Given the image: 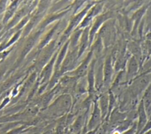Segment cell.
<instances>
[{
    "instance_id": "30bf717a",
    "label": "cell",
    "mask_w": 151,
    "mask_h": 134,
    "mask_svg": "<svg viewBox=\"0 0 151 134\" xmlns=\"http://www.w3.org/2000/svg\"><path fill=\"white\" fill-rule=\"evenodd\" d=\"M88 59L86 61V62H84L81 66V67H80V68L77 70V74L79 75H81L83 74H84V72L86 71V69H87V63H88Z\"/></svg>"
},
{
    "instance_id": "6da1fadb",
    "label": "cell",
    "mask_w": 151,
    "mask_h": 134,
    "mask_svg": "<svg viewBox=\"0 0 151 134\" xmlns=\"http://www.w3.org/2000/svg\"><path fill=\"white\" fill-rule=\"evenodd\" d=\"M71 105V98L67 94L63 95L58 97L56 101L50 106V110L54 114L58 115L65 112Z\"/></svg>"
},
{
    "instance_id": "9c48e42d",
    "label": "cell",
    "mask_w": 151,
    "mask_h": 134,
    "mask_svg": "<svg viewBox=\"0 0 151 134\" xmlns=\"http://www.w3.org/2000/svg\"><path fill=\"white\" fill-rule=\"evenodd\" d=\"M137 123H134L130 128L123 132L121 134H136Z\"/></svg>"
},
{
    "instance_id": "8992f818",
    "label": "cell",
    "mask_w": 151,
    "mask_h": 134,
    "mask_svg": "<svg viewBox=\"0 0 151 134\" xmlns=\"http://www.w3.org/2000/svg\"><path fill=\"white\" fill-rule=\"evenodd\" d=\"M25 129V126H21L19 127L13 128L8 131H5L1 134H21Z\"/></svg>"
},
{
    "instance_id": "3957f363",
    "label": "cell",
    "mask_w": 151,
    "mask_h": 134,
    "mask_svg": "<svg viewBox=\"0 0 151 134\" xmlns=\"http://www.w3.org/2000/svg\"><path fill=\"white\" fill-rule=\"evenodd\" d=\"M137 114L138 116V123L137 124L136 134H139V133L143 129V128L145 126V125L147 123V119H149L146 114V111L145 110V108L142 101L139 104Z\"/></svg>"
},
{
    "instance_id": "5b68a950",
    "label": "cell",
    "mask_w": 151,
    "mask_h": 134,
    "mask_svg": "<svg viewBox=\"0 0 151 134\" xmlns=\"http://www.w3.org/2000/svg\"><path fill=\"white\" fill-rule=\"evenodd\" d=\"M146 114L149 119L150 115V105H151V98H150V90L149 88L145 92L143 100H142Z\"/></svg>"
},
{
    "instance_id": "7a4b0ae2",
    "label": "cell",
    "mask_w": 151,
    "mask_h": 134,
    "mask_svg": "<svg viewBox=\"0 0 151 134\" xmlns=\"http://www.w3.org/2000/svg\"><path fill=\"white\" fill-rule=\"evenodd\" d=\"M101 119V114L98 106V103H95L94 109L91 116V118L87 126L88 132L93 131L97 129L100 125Z\"/></svg>"
},
{
    "instance_id": "8fae6325",
    "label": "cell",
    "mask_w": 151,
    "mask_h": 134,
    "mask_svg": "<svg viewBox=\"0 0 151 134\" xmlns=\"http://www.w3.org/2000/svg\"><path fill=\"white\" fill-rule=\"evenodd\" d=\"M5 6V2L1 1L0 2V13L2 12L4 10Z\"/></svg>"
},
{
    "instance_id": "277c9868",
    "label": "cell",
    "mask_w": 151,
    "mask_h": 134,
    "mask_svg": "<svg viewBox=\"0 0 151 134\" xmlns=\"http://www.w3.org/2000/svg\"><path fill=\"white\" fill-rule=\"evenodd\" d=\"M109 97L106 94L101 95L99 99L98 106L100 109L102 118L105 117L109 111Z\"/></svg>"
},
{
    "instance_id": "52a82bcc",
    "label": "cell",
    "mask_w": 151,
    "mask_h": 134,
    "mask_svg": "<svg viewBox=\"0 0 151 134\" xmlns=\"http://www.w3.org/2000/svg\"><path fill=\"white\" fill-rule=\"evenodd\" d=\"M111 72V68L110 66V62L109 60L107 61L106 66H105V69H104V76H105V81L109 79L110 76V74Z\"/></svg>"
},
{
    "instance_id": "ba28073f",
    "label": "cell",
    "mask_w": 151,
    "mask_h": 134,
    "mask_svg": "<svg viewBox=\"0 0 151 134\" xmlns=\"http://www.w3.org/2000/svg\"><path fill=\"white\" fill-rule=\"evenodd\" d=\"M34 39H30L27 43V44H25V47H24V49L23 50V52H22V54L24 55H25L28 51L31 48V47L32 46V45L34 44Z\"/></svg>"
},
{
    "instance_id": "7c38bea8",
    "label": "cell",
    "mask_w": 151,
    "mask_h": 134,
    "mask_svg": "<svg viewBox=\"0 0 151 134\" xmlns=\"http://www.w3.org/2000/svg\"><path fill=\"white\" fill-rule=\"evenodd\" d=\"M1 125H0V129H1Z\"/></svg>"
}]
</instances>
